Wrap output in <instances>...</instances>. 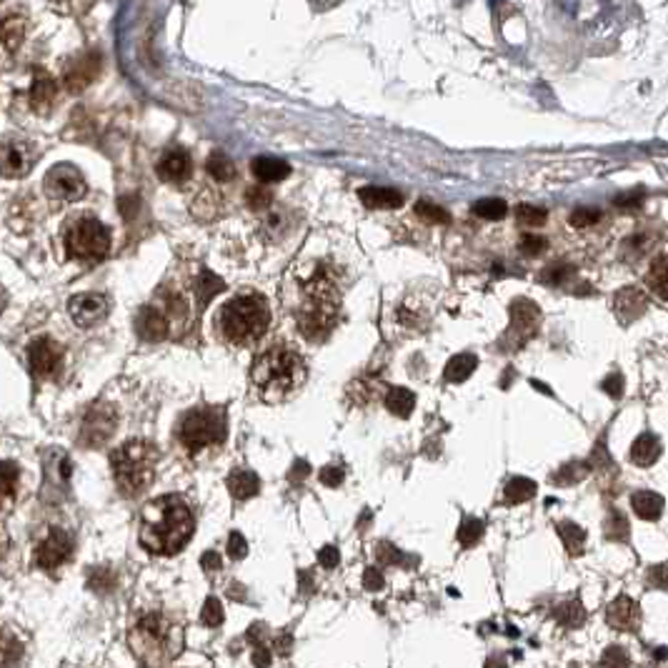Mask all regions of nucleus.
<instances>
[{
  "instance_id": "obj_1",
  "label": "nucleus",
  "mask_w": 668,
  "mask_h": 668,
  "mask_svg": "<svg viewBox=\"0 0 668 668\" xmlns=\"http://www.w3.org/2000/svg\"><path fill=\"white\" fill-rule=\"evenodd\" d=\"M193 536V513L183 498L163 496L140 513V543L151 553L171 556Z\"/></svg>"
},
{
  "instance_id": "obj_2",
  "label": "nucleus",
  "mask_w": 668,
  "mask_h": 668,
  "mask_svg": "<svg viewBox=\"0 0 668 668\" xmlns=\"http://www.w3.org/2000/svg\"><path fill=\"white\" fill-rule=\"evenodd\" d=\"M341 308V288L331 266H318L303 283V303L298 311V331L308 341H325L334 331Z\"/></svg>"
},
{
  "instance_id": "obj_3",
  "label": "nucleus",
  "mask_w": 668,
  "mask_h": 668,
  "mask_svg": "<svg viewBox=\"0 0 668 668\" xmlns=\"http://www.w3.org/2000/svg\"><path fill=\"white\" fill-rule=\"evenodd\" d=\"M250 378L260 396L276 403V400L291 396L293 390L301 389L306 381V363L291 348L273 345L256 358V363L250 368Z\"/></svg>"
},
{
  "instance_id": "obj_4",
  "label": "nucleus",
  "mask_w": 668,
  "mask_h": 668,
  "mask_svg": "<svg viewBox=\"0 0 668 668\" xmlns=\"http://www.w3.org/2000/svg\"><path fill=\"white\" fill-rule=\"evenodd\" d=\"M221 334L226 335L231 343H253L268 331L270 308L263 296L246 293L228 301L218 313Z\"/></svg>"
},
{
  "instance_id": "obj_5",
  "label": "nucleus",
  "mask_w": 668,
  "mask_h": 668,
  "mask_svg": "<svg viewBox=\"0 0 668 668\" xmlns=\"http://www.w3.org/2000/svg\"><path fill=\"white\" fill-rule=\"evenodd\" d=\"M161 453L151 441H128L110 456V468L123 496H138L153 484Z\"/></svg>"
},
{
  "instance_id": "obj_6",
  "label": "nucleus",
  "mask_w": 668,
  "mask_h": 668,
  "mask_svg": "<svg viewBox=\"0 0 668 668\" xmlns=\"http://www.w3.org/2000/svg\"><path fill=\"white\" fill-rule=\"evenodd\" d=\"M130 644L136 648L143 661L148 663H161L168 656L175 654L178 646V628L171 626L161 614H148L140 618L138 626L130 634Z\"/></svg>"
},
{
  "instance_id": "obj_7",
  "label": "nucleus",
  "mask_w": 668,
  "mask_h": 668,
  "mask_svg": "<svg viewBox=\"0 0 668 668\" xmlns=\"http://www.w3.org/2000/svg\"><path fill=\"white\" fill-rule=\"evenodd\" d=\"M65 250L78 263L96 266L108 256L110 233L96 218H76L65 228Z\"/></svg>"
},
{
  "instance_id": "obj_8",
  "label": "nucleus",
  "mask_w": 668,
  "mask_h": 668,
  "mask_svg": "<svg viewBox=\"0 0 668 668\" xmlns=\"http://www.w3.org/2000/svg\"><path fill=\"white\" fill-rule=\"evenodd\" d=\"M178 441L191 453L226 441V410L218 406H203L185 413L178 426Z\"/></svg>"
},
{
  "instance_id": "obj_9",
  "label": "nucleus",
  "mask_w": 668,
  "mask_h": 668,
  "mask_svg": "<svg viewBox=\"0 0 668 668\" xmlns=\"http://www.w3.org/2000/svg\"><path fill=\"white\" fill-rule=\"evenodd\" d=\"M88 185L83 173L71 163H58L45 173V193L58 203H76L86 195Z\"/></svg>"
},
{
  "instance_id": "obj_10",
  "label": "nucleus",
  "mask_w": 668,
  "mask_h": 668,
  "mask_svg": "<svg viewBox=\"0 0 668 668\" xmlns=\"http://www.w3.org/2000/svg\"><path fill=\"white\" fill-rule=\"evenodd\" d=\"M116 426H118L116 409L108 406V403H98L86 413V419L80 423V436L78 438L88 448H98L116 433Z\"/></svg>"
},
{
  "instance_id": "obj_11",
  "label": "nucleus",
  "mask_w": 668,
  "mask_h": 668,
  "mask_svg": "<svg viewBox=\"0 0 668 668\" xmlns=\"http://www.w3.org/2000/svg\"><path fill=\"white\" fill-rule=\"evenodd\" d=\"M35 165V148L25 138L0 140V175L5 178H23Z\"/></svg>"
},
{
  "instance_id": "obj_12",
  "label": "nucleus",
  "mask_w": 668,
  "mask_h": 668,
  "mask_svg": "<svg viewBox=\"0 0 668 668\" xmlns=\"http://www.w3.org/2000/svg\"><path fill=\"white\" fill-rule=\"evenodd\" d=\"M71 553H73V539L68 536V531L51 529L48 536L38 543L35 563L43 571H55V569H61L65 560L71 559Z\"/></svg>"
},
{
  "instance_id": "obj_13",
  "label": "nucleus",
  "mask_w": 668,
  "mask_h": 668,
  "mask_svg": "<svg viewBox=\"0 0 668 668\" xmlns=\"http://www.w3.org/2000/svg\"><path fill=\"white\" fill-rule=\"evenodd\" d=\"M541 325L539 306L526 298H516L511 303V325H508V338L513 341L516 348L526 343L529 338L536 335Z\"/></svg>"
},
{
  "instance_id": "obj_14",
  "label": "nucleus",
  "mask_w": 668,
  "mask_h": 668,
  "mask_svg": "<svg viewBox=\"0 0 668 668\" xmlns=\"http://www.w3.org/2000/svg\"><path fill=\"white\" fill-rule=\"evenodd\" d=\"M63 363V348L55 343L53 338H35L28 345V366H31L33 376L38 378H53L61 371Z\"/></svg>"
},
{
  "instance_id": "obj_15",
  "label": "nucleus",
  "mask_w": 668,
  "mask_h": 668,
  "mask_svg": "<svg viewBox=\"0 0 668 668\" xmlns=\"http://www.w3.org/2000/svg\"><path fill=\"white\" fill-rule=\"evenodd\" d=\"M100 68H103V58L98 53H83V55H76L71 63L65 65V73H63V86L71 90V93H80V90H86L93 80L98 78L100 73Z\"/></svg>"
},
{
  "instance_id": "obj_16",
  "label": "nucleus",
  "mask_w": 668,
  "mask_h": 668,
  "mask_svg": "<svg viewBox=\"0 0 668 668\" xmlns=\"http://www.w3.org/2000/svg\"><path fill=\"white\" fill-rule=\"evenodd\" d=\"M68 311H71V318L76 321V325L93 328L108 315V298L100 293H80V296L71 298Z\"/></svg>"
},
{
  "instance_id": "obj_17",
  "label": "nucleus",
  "mask_w": 668,
  "mask_h": 668,
  "mask_svg": "<svg viewBox=\"0 0 668 668\" xmlns=\"http://www.w3.org/2000/svg\"><path fill=\"white\" fill-rule=\"evenodd\" d=\"M606 621L616 631H638L641 626V608L631 596H618L606 608Z\"/></svg>"
},
{
  "instance_id": "obj_18",
  "label": "nucleus",
  "mask_w": 668,
  "mask_h": 668,
  "mask_svg": "<svg viewBox=\"0 0 668 668\" xmlns=\"http://www.w3.org/2000/svg\"><path fill=\"white\" fill-rule=\"evenodd\" d=\"M648 308V296L638 288H621L614 296V313L621 324H634Z\"/></svg>"
},
{
  "instance_id": "obj_19",
  "label": "nucleus",
  "mask_w": 668,
  "mask_h": 668,
  "mask_svg": "<svg viewBox=\"0 0 668 668\" xmlns=\"http://www.w3.org/2000/svg\"><path fill=\"white\" fill-rule=\"evenodd\" d=\"M191 173H193V161L183 148H171L158 161V175L168 183H183L191 178Z\"/></svg>"
},
{
  "instance_id": "obj_20",
  "label": "nucleus",
  "mask_w": 668,
  "mask_h": 668,
  "mask_svg": "<svg viewBox=\"0 0 668 668\" xmlns=\"http://www.w3.org/2000/svg\"><path fill=\"white\" fill-rule=\"evenodd\" d=\"M136 331L143 341L158 343L168 335V315L155 306H146V308H140L138 318H136Z\"/></svg>"
},
{
  "instance_id": "obj_21",
  "label": "nucleus",
  "mask_w": 668,
  "mask_h": 668,
  "mask_svg": "<svg viewBox=\"0 0 668 668\" xmlns=\"http://www.w3.org/2000/svg\"><path fill=\"white\" fill-rule=\"evenodd\" d=\"M55 96H58V83L48 73H35L33 78V86L28 90V98H31V106L35 113H48L53 108Z\"/></svg>"
},
{
  "instance_id": "obj_22",
  "label": "nucleus",
  "mask_w": 668,
  "mask_h": 668,
  "mask_svg": "<svg viewBox=\"0 0 668 668\" xmlns=\"http://www.w3.org/2000/svg\"><path fill=\"white\" fill-rule=\"evenodd\" d=\"M661 458V441H658L654 433H641L634 446H631V461L641 468L654 466Z\"/></svg>"
},
{
  "instance_id": "obj_23",
  "label": "nucleus",
  "mask_w": 668,
  "mask_h": 668,
  "mask_svg": "<svg viewBox=\"0 0 668 668\" xmlns=\"http://www.w3.org/2000/svg\"><path fill=\"white\" fill-rule=\"evenodd\" d=\"M358 198L368 208H400L403 205V193H399L396 188H381V185L361 188Z\"/></svg>"
},
{
  "instance_id": "obj_24",
  "label": "nucleus",
  "mask_w": 668,
  "mask_h": 668,
  "mask_svg": "<svg viewBox=\"0 0 668 668\" xmlns=\"http://www.w3.org/2000/svg\"><path fill=\"white\" fill-rule=\"evenodd\" d=\"M228 491H231V496L238 498V501L253 498L260 491V478L253 474V471L238 468V471H233V474L228 475Z\"/></svg>"
},
{
  "instance_id": "obj_25",
  "label": "nucleus",
  "mask_w": 668,
  "mask_h": 668,
  "mask_svg": "<svg viewBox=\"0 0 668 668\" xmlns=\"http://www.w3.org/2000/svg\"><path fill=\"white\" fill-rule=\"evenodd\" d=\"M631 508L636 511L638 518L644 521H658L663 516V508H666V501L654 494V491H636L631 496Z\"/></svg>"
},
{
  "instance_id": "obj_26",
  "label": "nucleus",
  "mask_w": 668,
  "mask_h": 668,
  "mask_svg": "<svg viewBox=\"0 0 668 668\" xmlns=\"http://www.w3.org/2000/svg\"><path fill=\"white\" fill-rule=\"evenodd\" d=\"M253 175L259 178L260 183H278L283 178L291 175V165L278 158H256L253 161Z\"/></svg>"
},
{
  "instance_id": "obj_27",
  "label": "nucleus",
  "mask_w": 668,
  "mask_h": 668,
  "mask_svg": "<svg viewBox=\"0 0 668 668\" xmlns=\"http://www.w3.org/2000/svg\"><path fill=\"white\" fill-rule=\"evenodd\" d=\"M478 368V358L475 353H458V356H453L446 368H443V378L448 381V383H464L468 378L474 376V371Z\"/></svg>"
},
{
  "instance_id": "obj_28",
  "label": "nucleus",
  "mask_w": 668,
  "mask_h": 668,
  "mask_svg": "<svg viewBox=\"0 0 668 668\" xmlns=\"http://www.w3.org/2000/svg\"><path fill=\"white\" fill-rule=\"evenodd\" d=\"M646 286L656 298L668 303V256H661V259H656L648 266Z\"/></svg>"
},
{
  "instance_id": "obj_29",
  "label": "nucleus",
  "mask_w": 668,
  "mask_h": 668,
  "mask_svg": "<svg viewBox=\"0 0 668 668\" xmlns=\"http://www.w3.org/2000/svg\"><path fill=\"white\" fill-rule=\"evenodd\" d=\"M386 409L399 416V419H409L413 409H416V393L403 386H393V389L386 393Z\"/></svg>"
},
{
  "instance_id": "obj_30",
  "label": "nucleus",
  "mask_w": 668,
  "mask_h": 668,
  "mask_svg": "<svg viewBox=\"0 0 668 668\" xmlns=\"http://www.w3.org/2000/svg\"><path fill=\"white\" fill-rule=\"evenodd\" d=\"M23 658L21 638L13 631H0V668H15Z\"/></svg>"
},
{
  "instance_id": "obj_31",
  "label": "nucleus",
  "mask_w": 668,
  "mask_h": 668,
  "mask_svg": "<svg viewBox=\"0 0 668 668\" xmlns=\"http://www.w3.org/2000/svg\"><path fill=\"white\" fill-rule=\"evenodd\" d=\"M559 536L571 556H581L583 546H586V531H583L579 523H573V521H560Z\"/></svg>"
},
{
  "instance_id": "obj_32",
  "label": "nucleus",
  "mask_w": 668,
  "mask_h": 668,
  "mask_svg": "<svg viewBox=\"0 0 668 668\" xmlns=\"http://www.w3.org/2000/svg\"><path fill=\"white\" fill-rule=\"evenodd\" d=\"M533 496H536V481H531V478L516 475L506 484V503H511V506L526 503Z\"/></svg>"
},
{
  "instance_id": "obj_33",
  "label": "nucleus",
  "mask_w": 668,
  "mask_h": 668,
  "mask_svg": "<svg viewBox=\"0 0 668 668\" xmlns=\"http://www.w3.org/2000/svg\"><path fill=\"white\" fill-rule=\"evenodd\" d=\"M604 533L608 541L624 543V541H628V536H631V523H628V518H626L621 511H611V516L606 518Z\"/></svg>"
},
{
  "instance_id": "obj_34",
  "label": "nucleus",
  "mask_w": 668,
  "mask_h": 668,
  "mask_svg": "<svg viewBox=\"0 0 668 668\" xmlns=\"http://www.w3.org/2000/svg\"><path fill=\"white\" fill-rule=\"evenodd\" d=\"M23 38V18L11 15V18H3L0 21V45L13 51L15 45L21 43Z\"/></svg>"
},
{
  "instance_id": "obj_35",
  "label": "nucleus",
  "mask_w": 668,
  "mask_h": 668,
  "mask_svg": "<svg viewBox=\"0 0 668 668\" xmlns=\"http://www.w3.org/2000/svg\"><path fill=\"white\" fill-rule=\"evenodd\" d=\"M208 173H211L216 181H221V183H228V181L236 178V165H233V161H231L228 155H223V153H213V155L208 158Z\"/></svg>"
},
{
  "instance_id": "obj_36",
  "label": "nucleus",
  "mask_w": 668,
  "mask_h": 668,
  "mask_svg": "<svg viewBox=\"0 0 668 668\" xmlns=\"http://www.w3.org/2000/svg\"><path fill=\"white\" fill-rule=\"evenodd\" d=\"M474 213L484 221H501L508 213V205L501 198H481L474 205Z\"/></svg>"
},
{
  "instance_id": "obj_37",
  "label": "nucleus",
  "mask_w": 668,
  "mask_h": 668,
  "mask_svg": "<svg viewBox=\"0 0 668 668\" xmlns=\"http://www.w3.org/2000/svg\"><path fill=\"white\" fill-rule=\"evenodd\" d=\"M18 481H21V471L8 461H0V503L15 494Z\"/></svg>"
},
{
  "instance_id": "obj_38",
  "label": "nucleus",
  "mask_w": 668,
  "mask_h": 668,
  "mask_svg": "<svg viewBox=\"0 0 668 668\" xmlns=\"http://www.w3.org/2000/svg\"><path fill=\"white\" fill-rule=\"evenodd\" d=\"M195 288H198V301H201V306H205V303L211 301L216 293L223 291V280L216 278L211 270H203L201 276H198V283H195Z\"/></svg>"
},
{
  "instance_id": "obj_39",
  "label": "nucleus",
  "mask_w": 668,
  "mask_h": 668,
  "mask_svg": "<svg viewBox=\"0 0 668 668\" xmlns=\"http://www.w3.org/2000/svg\"><path fill=\"white\" fill-rule=\"evenodd\" d=\"M556 618L560 626H569V628H579L586 618V611L579 601H566L556 608Z\"/></svg>"
},
{
  "instance_id": "obj_40",
  "label": "nucleus",
  "mask_w": 668,
  "mask_h": 668,
  "mask_svg": "<svg viewBox=\"0 0 668 668\" xmlns=\"http://www.w3.org/2000/svg\"><path fill=\"white\" fill-rule=\"evenodd\" d=\"M416 216L423 218V221H431V223H448L451 221L448 211L441 208L438 203L428 201V198H420L419 203H416Z\"/></svg>"
},
{
  "instance_id": "obj_41",
  "label": "nucleus",
  "mask_w": 668,
  "mask_h": 668,
  "mask_svg": "<svg viewBox=\"0 0 668 668\" xmlns=\"http://www.w3.org/2000/svg\"><path fill=\"white\" fill-rule=\"evenodd\" d=\"M516 218L523 223V226H543L546 221H549V211L546 208H541V205H518L516 211Z\"/></svg>"
},
{
  "instance_id": "obj_42",
  "label": "nucleus",
  "mask_w": 668,
  "mask_h": 668,
  "mask_svg": "<svg viewBox=\"0 0 668 668\" xmlns=\"http://www.w3.org/2000/svg\"><path fill=\"white\" fill-rule=\"evenodd\" d=\"M481 539H484V523L478 518H464L458 529V541L464 546H475Z\"/></svg>"
},
{
  "instance_id": "obj_43",
  "label": "nucleus",
  "mask_w": 668,
  "mask_h": 668,
  "mask_svg": "<svg viewBox=\"0 0 668 668\" xmlns=\"http://www.w3.org/2000/svg\"><path fill=\"white\" fill-rule=\"evenodd\" d=\"M376 559L383 563V566H400V563H406L409 560V556L403 553V550H399L393 543H389V541H381L376 546Z\"/></svg>"
},
{
  "instance_id": "obj_44",
  "label": "nucleus",
  "mask_w": 668,
  "mask_h": 668,
  "mask_svg": "<svg viewBox=\"0 0 668 668\" xmlns=\"http://www.w3.org/2000/svg\"><path fill=\"white\" fill-rule=\"evenodd\" d=\"M588 471H591V466L588 464H569L563 466L559 474L553 475V481H556V484H579Z\"/></svg>"
},
{
  "instance_id": "obj_45",
  "label": "nucleus",
  "mask_w": 668,
  "mask_h": 668,
  "mask_svg": "<svg viewBox=\"0 0 668 668\" xmlns=\"http://www.w3.org/2000/svg\"><path fill=\"white\" fill-rule=\"evenodd\" d=\"M201 621H203L208 628H216V626L223 624V606H221V601L218 598H208L203 604V611H201Z\"/></svg>"
},
{
  "instance_id": "obj_46",
  "label": "nucleus",
  "mask_w": 668,
  "mask_h": 668,
  "mask_svg": "<svg viewBox=\"0 0 668 668\" xmlns=\"http://www.w3.org/2000/svg\"><path fill=\"white\" fill-rule=\"evenodd\" d=\"M571 273L573 268L569 263H553V266H549V268L543 270L541 280H543V283H550V286H560V283H566V280L571 278Z\"/></svg>"
},
{
  "instance_id": "obj_47",
  "label": "nucleus",
  "mask_w": 668,
  "mask_h": 668,
  "mask_svg": "<svg viewBox=\"0 0 668 668\" xmlns=\"http://www.w3.org/2000/svg\"><path fill=\"white\" fill-rule=\"evenodd\" d=\"M631 658L621 646H608L604 654V668H628Z\"/></svg>"
},
{
  "instance_id": "obj_48",
  "label": "nucleus",
  "mask_w": 668,
  "mask_h": 668,
  "mask_svg": "<svg viewBox=\"0 0 668 668\" xmlns=\"http://www.w3.org/2000/svg\"><path fill=\"white\" fill-rule=\"evenodd\" d=\"M598 218H601V211H596V208H576L571 213V226L573 228L593 226Z\"/></svg>"
},
{
  "instance_id": "obj_49",
  "label": "nucleus",
  "mask_w": 668,
  "mask_h": 668,
  "mask_svg": "<svg viewBox=\"0 0 668 668\" xmlns=\"http://www.w3.org/2000/svg\"><path fill=\"white\" fill-rule=\"evenodd\" d=\"M646 581L648 586H654L658 591H668V566H654L651 571L646 573Z\"/></svg>"
},
{
  "instance_id": "obj_50",
  "label": "nucleus",
  "mask_w": 668,
  "mask_h": 668,
  "mask_svg": "<svg viewBox=\"0 0 668 668\" xmlns=\"http://www.w3.org/2000/svg\"><path fill=\"white\" fill-rule=\"evenodd\" d=\"M100 586H103V591H110L113 586H116V576L108 571V569H100L90 576V588H96L100 591Z\"/></svg>"
},
{
  "instance_id": "obj_51",
  "label": "nucleus",
  "mask_w": 668,
  "mask_h": 668,
  "mask_svg": "<svg viewBox=\"0 0 668 668\" xmlns=\"http://www.w3.org/2000/svg\"><path fill=\"white\" fill-rule=\"evenodd\" d=\"M345 478V471L341 466H325L324 471H321V481H324L328 488H335V485L343 484Z\"/></svg>"
},
{
  "instance_id": "obj_52",
  "label": "nucleus",
  "mask_w": 668,
  "mask_h": 668,
  "mask_svg": "<svg viewBox=\"0 0 668 668\" xmlns=\"http://www.w3.org/2000/svg\"><path fill=\"white\" fill-rule=\"evenodd\" d=\"M601 389H604L611 399H621V396H624V376H621V373H611V376L601 383Z\"/></svg>"
},
{
  "instance_id": "obj_53",
  "label": "nucleus",
  "mask_w": 668,
  "mask_h": 668,
  "mask_svg": "<svg viewBox=\"0 0 668 668\" xmlns=\"http://www.w3.org/2000/svg\"><path fill=\"white\" fill-rule=\"evenodd\" d=\"M228 553L233 556V559H243L246 553H249V543L246 539L240 536V533H231V539H228Z\"/></svg>"
},
{
  "instance_id": "obj_54",
  "label": "nucleus",
  "mask_w": 668,
  "mask_h": 668,
  "mask_svg": "<svg viewBox=\"0 0 668 668\" xmlns=\"http://www.w3.org/2000/svg\"><path fill=\"white\" fill-rule=\"evenodd\" d=\"M383 573H381V569H366V573H363V586H366L368 591H381L383 588Z\"/></svg>"
},
{
  "instance_id": "obj_55",
  "label": "nucleus",
  "mask_w": 668,
  "mask_h": 668,
  "mask_svg": "<svg viewBox=\"0 0 668 668\" xmlns=\"http://www.w3.org/2000/svg\"><path fill=\"white\" fill-rule=\"evenodd\" d=\"M338 560H341V553H338L335 546H325V549H321V553H318V563H321L324 569H335Z\"/></svg>"
},
{
  "instance_id": "obj_56",
  "label": "nucleus",
  "mask_w": 668,
  "mask_h": 668,
  "mask_svg": "<svg viewBox=\"0 0 668 668\" xmlns=\"http://www.w3.org/2000/svg\"><path fill=\"white\" fill-rule=\"evenodd\" d=\"M543 249H546V240L539 236H526L523 240H521V250H523V253H529V256H539Z\"/></svg>"
},
{
  "instance_id": "obj_57",
  "label": "nucleus",
  "mask_w": 668,
  "mask_h": 668,
  "mask_svg": "<svg viewBox=\"0 0 668 668\" xmlns=\"http://www.w3.org/2000/svg\"><path fill=\"white\" fill-rule=\"evenodd\" d=\"M221 553H216V550H205L203 553V559H201V566H203L205 571H218L221 569Z\"/></svg>"
},
{
  "instance_id": "obj_58",
  "label": "nucleus",
  "mask_w": 668,
  "mask_h": 668,
  "mask_svg": "<svg viewBox=\"0 0 668 668\" xmlns=\"http://www.w3.org/2000/svg\"><path fill=\"white\" fill-rule=\"evenodd\" d=\"M249 201L253 208H266L270 203V193L268 191H260V188H253V191H249Z\"/></svg>"
},
{
  "instance_id": "obj_59",
  "label": "nucleus",
  "mask_w": 668,
  "mask_h": 668,
  "mask_svg": "<svg viewBox=\"0 0 668 668\" xmlns=\"http://www.w3.org/2000/svg\"><path fill=\"white\" fill-rule=\"evenodd\" d=\"M253 666L256 668H268L270 666V651L268 648L259 646L253 654Z\"/></svg>"
},
{
  "instance_id": "obj_60",
  "label": "nucleus",
  "mask_w": 668,
  "mask_h": 668,
  "mask_svg": "<svg viewBox=\"0 0 668 668\" xmlns=\"http://www.w3.org/2000/svg\"><path fill=\"white\" fill-rule=\"evenodd\" d=\"M641 198H644V193L638 191L636 195L631 193V195H618L616 198V205H641Z\"/></svg>"
},
{
  "instance_id": "obj_61",
  "label": "nucleus",
  "mask_w": 668,
  "mask_h": 668,
  "mask_svg": "<svg viewBox=\"0 0 668 668\" xmlns=\"http://www.w3.org/2000/svg\"><path fill=\"white\" fill-rule=\"evenodd\" d=\"M293 468H296V471H293V478H298V475H301V478L303 475H308V464H306V461H298Z\"/></svg>"
},
{
  "instance_id": "obj_62",
  "label": "nucleus",
  "mask_w": 668,
  "mask_h": 668,
  "mask_svg": "<svg viewBox=\"0 0 668 668\" xmlns=\"http://www.w3.org/2000/svg\"><path fill=\"white\" fill-rule=\"evenodd\" d=\"M533 386H536L541 393H550V389H546V386H543V383H539V381H533Z\"/></svg>"
},
{
  "instance_id": "obj_63",
  "label": "nucleus",
  "mask_w": 668,
  "mask_h": 668,
  "mask_svg": "<svg viewBox=\"0 0 668 668\" xmlns=\"http://www.w3.org/2000/svg\"><path fill=\"white\" fill-rule=\"evenodd\" d=\"M3 308H5V291L0 288V313H3Z\"/></svg>"
},
{
  "instance_id": "obj_64",
  "label": "nucleus",
  "mask_w": 668,
  "mask_h": 668,
  "mask_svg": "<svg viewBox=\"0 0 668 668\" xmlns=\"http://www.w3.org/2000/svg\"><path fill=\"white\" fill-rule=\"evenodd\" d=\"M668 656V651H666V648H661V651H656V658H658V661H663V658H666Z\"/></svg>"
}]
</instances>
